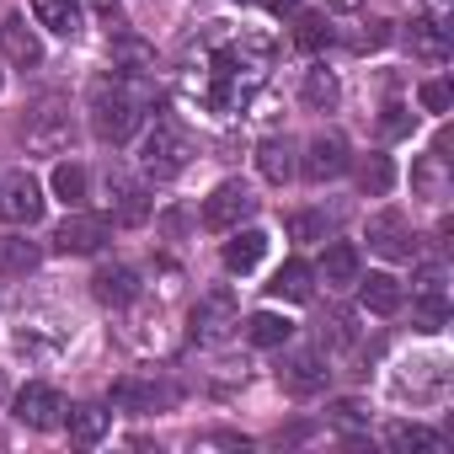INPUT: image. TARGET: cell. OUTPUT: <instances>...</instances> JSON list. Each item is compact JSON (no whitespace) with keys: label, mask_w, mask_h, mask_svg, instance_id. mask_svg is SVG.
I'll return each mask as SVG.
<instances>
[{"label":"cell","mask_w":454,"mask_h":454,"mask_svg":"<svg viewBox=\"0 0 454 454\" xmlns=\"http://www.w3.org/2000/svg\"><path fill=\"white\" fill-rule=\"evenodd\" d=\"M268 81V43L262 38H241V43H219L203 59V81H192V91L214 107V113H241Z\"/></svg>","instance_id":"obj_1"},{"label":"cell","mask_w":454,"mask_h":454,"mask_svg":"<svg viewBox=\"0 0 454 454\" xmlns=\"http://www.w3.org/2000/svg\"><path fill=\"white\" fill-rule=\"evenodd\" d=\"M160 102H155V86L134 70H118V75H102L91 86V129L102 145H129L145 118H155Z\"/></svg>","instance_id":"obj_2"},{"label":"cell","mask_w":454,"mask_h":454,"mask_svg":"<svg viewBox=\"0 0 454 454\" xmlns=\"http://www.w3.org/2000/svg\"><path fill=\"white\" fill-rule=\"evenodd\" d=\"M187 155H192V145H187V129H182L176 118L155 113V129L145 134V150H139V166H145V176H155V182H171V176H182V171H187Z\"/></svg>","instance_id":"obj_3"},{"label":"cell","mask_w":454,"mask_h":454,"mask_svg":"<svg viewBox=\"0 0 454 454\" xmlns=\"http://www.w3.org/2000/svg\"><path fill=\"white\" fill-rule=\"evenodd\" d=\"M22 134H27V150H43V155H54V150H65L70 145V113H65V102L59 97H43L27 118H22Z\"/></svg>","instance_id":"obj_4"},{"label":"cell","mask_w":454,"mask_h":454,"mask_svg":"<svg viewBox=\"0 0 454 454\" xmlns=\"http://www.w3.org/2000/svg\"><path fill=\"white\" fill-rule=\"evenodd\" d=\"M0 219L6 224H38L43 219V187L33 171H6L0 176Z\"/></svg>","instance_id":"obj_5"},{"label":"cell","mask_w":454,"mask_h":454,"mask_svg":"<svg viewBox=\"0 0 454 454\" xmlns=\"http://www.w3.org/2000/svg\"><path fill=\"white\" fill-rule=\"evenodd\" d=\"M252 208H257V198H252L247 182H219L203 198V224H208V231H236L241 219H252Z\"/></svg>","instance_id":"obj_6"},{"label":"cell","mask_w":454,"mask_h":454,"mask_svg":"<svg viewBox=\"0 0 454 454\" xmlns=\"http://www.w3.org/2000/svg\"><path fill=\"white\" fill-rule=\"evenodd\" d=\"M107 219L102 214H70L59 231H54V252L59 257H91V252H102L107 247Z\"/></svg>","instance_id":"obj_7"},{"label":"cell","mask_w":454,"mask_h":454,"mask_svg":"<svg viewBox=\"0 0 454 454\" xmlns=\"http://www.w3.org/2000/svg\"><path fill=\"white\" fill-rule=\"evenodd\" d=\"M364 236H369V247H374L380 257H390V262H406V257L417 252V241H411V224H406V214H395V208H380V214H369Z\"/></svg>","instance_id":"obj_8"},{"label":"cell","mask_w":454,"mask_h":454,"mask_svg":"<svg viewBox=\"0 0 454 454\" xmlns=\"http://www.w3.org/2000/svg\"><path fill=\"white\" fill-rule=\"evenodd\" d=\"M65 395L54 390V385H27L22 395H17V422L22 427H33V433H54V427H65Z\"/></svg>","instance_id":"obj_9"},{"label":"cell","mask_w":454,"mask_h":454,"mask_svg":"<svg viewBox=\"0 0 454 454\" xmlns=\"http://www.w3.org/2000/svg\"><path fill=\"white\" fill-rule=\"evenodd\" d=\"M348 139L342 134H316L310 145H305V160H300V171L310 176V182H332V176H342L348 171Z\"/></svg>","instance_id":"obj_10"},{"label":"cell","mask_w":454,"mask_h":454,"mask_svg":"<svg viewBox=\"0 0 454 454\" xmlns=\"http://www.w3.org/2000/svg\"><path fill=\"white\" fill-rule=\"evenodd\" d=\"M231 326H241L231 294H208V300L192 310V337H198V342H224V337H231Z\"/></svg>","instance_id":"obj_11"},{"label":"cell","mask_w":454,"mask_h":454,"mask_svg":"<svg viewBox=\"0 0 454 454\" xmlns=\"http://www.w3.org/2000/svg\"><path fill=\"white\" fill-rule=\"evenodd\" d=\"M326 364H321V353H294V358H284V369H278V380H284V390L289 395H316V390H326Z\"/></svg>","instance_id":"obj_12"},{"label":"cell","mask_w":454,"mask_h":454,"mask_svg":"<svg viewBox=\"0 0 454 454\" xmlns=\"http://www.w3.org/2000/svg\"><path fill=\"white\" fill-rule=\"evenodd\" d=\"M0 49H6V59L22 65V70L43 65V43H38V33L22 17H0Z\"/></svg>","instance_id":"obj_13"},{"label":"cell","mask_w":454,"mask_h":454,"mask_svg":"<svg viewBox=\"0 0 454 454\" xmlns=\"http://www.w3.org/2000/svg\"><path fill=\"white\" fill-rule=\"evenodd\" d=\"M91 289H97V300H102V305L123 310V305H134V300H139V273H134V268H123V262H113V268H102V273L91 278Z\"/></svg>","instance_id":"obj_14"},{"label":"cell","mask_w":454,"mask_h":454,"mask_svg":"<svg viewBox=\"0 0 454 454\" xmlns=\"http://www.w3.org/2000/svg\"><path fill=\"white\" fill-rule=\"evenodd\" d=\"M262 257H268V231H241V224H236V236L224 241V268H231V273H252Z\"/></svg>","instance_id":"obj_15"},{"label":"cell","mask_w":454,"mask_h":454,"mask_svg":"<svg viewBox=\"0 0 454 454\" xmlns=\"http://www.w3.org/2000/svg\"><path fill=\"white\" fill-rule=\"evenodd\" d=\"M406 43H411V54H422V59H449V27L438 22V17H411V27H406Z\"/></svg>","instance_id":"obj_16"},{"label":"cell","mask_w":454,"mask_h":454,"mask_svg":"<svg viewBox=\"0 0 454 454\" xmlns=\"http://www.w3.org/2000/svg\"><path fill=\"white\" fill-rule=\"evenodd\" d=\"M107 187H113V219H118V224H145V219H150V198H145L139 182L107 176Z\"/></svg>","instance_id":"obj_17"},{"label":"cell","mask_w":454,"mask_h":454,"mask_svg":"<svg viewBox=\"0 0 454 454\" xmlns=\"http://www.w3.org/2000/svg\"><path fill=\"white\" fill-rule=\"evenodd\" d=\"M358 273H364L358 247H348V241L326 247V257H321V278H326V289H353V284H358Z\"/></svg>","instance_id":"obj_18"},{"label":"cell","mask_w":454,"mask_h":454,"mask_svg":"<svg viewBox=\"0 0 454 454\" xmlns=\"http://www.w3.org/2000/svg\"><path fill=\"white\" fill-rule=\"evenodd\" d=\"M310 278H316V273H310V268H305V262L294 257V262H284V268L273 273L268 294H273V300H289V305H305V300L316 294V284H310Z\"/></svg>","instance_id":"obj_19"},{"label":"cell","mask_w":454,"mask_h":454,"mask_svg":"<svg viewBox=\"0 0 454 454\" xmlns=\"http://www.w3.org/2000/svg\"><path fill=\"white\" fill-rule=\"evenodd\" d=\"M33 17H38V27L75 38L81 33V0H33Z\"/></svg>","instance_id":"obj_20"},{"label":"cell","mask_w":454,"mask_h":454,"mask_svg":"<svg viewBox=\"0 0 454 454\" xmlns=\"http://www.w3.org/2000/svg\"><path fill=\"white\" fill-rule=\"evenodd\" d=\"M358 294H364V310H374V316H395L401 310V284L390 278V273H358Z\"/></svg>","instance_id":"obj_21"},{"label":"cell","mask_w":454,"mask_h":454,"mask_svg":"<svg viewBox=\"0 0 454 454\" xmlns=\"http://www.w3.org/2000/svg\"><path fill=\"white\" fill-rule=\"evenodd\" d=\"M65 422H70V438H75V443H102V438H107L113 411H107V406H97V401H86V406H70V411H65Z\"/></svg>","instance_id":"obj_22"},{"label":"cell","mask_w":454,"mask_h":454,"mask_svg":"<svg viewBox=\"0 0 454 454\" xmlns=\"http://www.w3.org/2000/svg\"><path fill=\"white\" fill-rule=\"evenodd\" d=\"M289 337H294V321L278 316V310H257V316L247 321V342H252V348H284Z\"/></svg>","instance_id":"obj_23"},{"label":"cell","mask_w":454,"mask_h":454,"mask_svg":"<svg viewBox=\"0 0 454 454\" xmlns=\"http://www.w3.org/2000/svg\"><path fill=\"white\" fill-rule=\"evenodd\" d=\"M257 166H262V176H268V182H289V176L300 171V160H294V145H289V139H262V145H257Z\"/></svg>","instance_id":"obj_24"},{"label":"cell","mask_w":454,"mask_h":454,"mask_svg":"<svg viewBox=\"0 0 454 454\" xmlns=\"http://www.w3.org/2000/svg\"><path fill=\"white\" fill-rule=\"evenodd\" d=\"M38 247L33 241H22V236H6L0 241V278H22V273H33L38 268Z\"/></svg>","instance_id":"obj_25"},{"label":"cell","mask_w":454,"mask_h":454,"mask_svg":"<svg viewBox=\"0 0 454 454\" xmlns=\"http://www.w3.org/2000/svg\"><path fill=\"white\" fill-rule=\"evenodd\" d=\"M358 187H364L369 198H385V192L395 187V166H390V155H364V160H358Z\"/></svg>","instance_id":"obj_26"},{"label":"cell","mask_w":454,"mask_h":454,"mask_svg":"<svg viewBox=\"0 0 454 454\" xmlns=\"http://www.w3.org/2000/svg\"><path fill=\"white\" fill-rule=\"evenodd\" d=\"M411 321H417V332H443V326H449V300H443V289H422L417 305H411Z\"/></svg>","instance_id":"obj_27"},{"label":"cell","mask_w":454,"mask_h":454,"mask_svg":"<svg viewBox=\"0 0 454 454\" xmlns=\"http://www.w3.org/2000/svg\"><path fill=\"white\" fill-rule=\"evenodd\" d=\"M390 449H401V454H438L443 438L427 433V427H417V422H395L390 427Z\"/></svg>","instance_id":"obj_28"},{"label":"cell","mask_w":454,"mask_h":454,"mask_svg":"<svg viewBox=\"0 0 454 454\" xmlns=\"http://www.w3.org/2000/svg\"><path fill=\"white\" fill-rule=\"evenodd\" d=\"M54 198H65L70 208H81V198H86V166L59 160V166H54Z\"/></svg>","instance_id":"obj_29"},{"label":"cell","mask_w":454,"mask_h":454,"mask_svg":"<svg viewBox=\"0 0 454 454\" xmlns=\"http://www.w3.org/2000/svg\"><path fill=\"white\" fill-rule=\"evenodd\" d=\"M113 401H118V406H134V411H155L160 401H171V390H155V385H134V380H123V385L113 390Z\"/></svg>","instance_id":"obj_30"},{"label":"cell","mask_w":454,"mask_h":454,"mask_svg":"<svg viewBox=\"0 0 454 454\" xmlns=\"http://www.w3.org/2000/svg\"><path fill=\"white\" fill-rule=\"evenodd\" d=\"M305 102H310V107H337V81H332L326 70H310V75H305Z\"/></svg>","instance_id":"obj_31"},{"label":"cell","mask_w":454,"mask_h":454,"mask_svg":"<svg viewBox=\"0 0 454 454\" xmlns=\"http://www.w3.org/2000/svg\"><path fill=\"white\" fill-rule=\"evenodd\" d=\"M294 43H300V49H321V43H332V27H326L321 17H300V22H294Z\"/></svg>","instance_id":"obj_32"},{"label":"cell","mask_w":454,"mask_h":454,"mask_svg":"<svg viewBox=\"0 0 454 454\" xmlns=\"http://www.w3.org/2000/svg\"><path fill=\"white\" fill-rule=\"evenodd\" d=\"M289 236L294 241H326V214H294L289 219Z\"/></svg>","instance_id":"obj_33"},{"label":"cell","mask_w":454,"mask_h":454,"mask_svg":"<svg viewBox=\"0 0 454 454\" xmlns=\"http://www.w3.org/2000/svg\"><path fill=\"white\" fill-rule=\"evenodd\" d=\"M417 97H422V107H427V113H449V107H454V91H449V81H427Z\"/></svg>","instance_id":"obj_34"},{"label":"cell","mask_w":454,"mask_h":454,"mask_svg":"<svg viewBox=\"0 0 454 454\" xmlns=\"http://www.w3.org/2000/svg\"><path fill=\"white\" fill-rule=\"evenodd\" d=\"M380 134H385V139H401V134H411V113H406V107H385V118H380Z\"/></svg>","instance_id":"obj_35"},{"label":"cell","mask_w":454,"mask_h":454,"mask_svg":"<svg viewBox=\"0 0 454 454\" xmlns=\"http://www.w3.org/2000/svg\"><path fill=\"white\" fill-rule=\"evenodd\" d=\"M332 422H342V427H364V406H358V401H337V406H332Z\"/></svg>","instance_id":"obj_36"},{"label":"cell","mask_w":454,"mask_h":454,"mask_svg":"<svg viewBox=\"0 0 454 454\" xmlns=\"http://www.w3.org/2000/svg\"><path fill=\"white\" fill-rule=\"evenodd\" d=\"M326 6H337V12H353V6H358V0H326Z\"/></svg>","instance_id":"obj_37"}]
</instances>
